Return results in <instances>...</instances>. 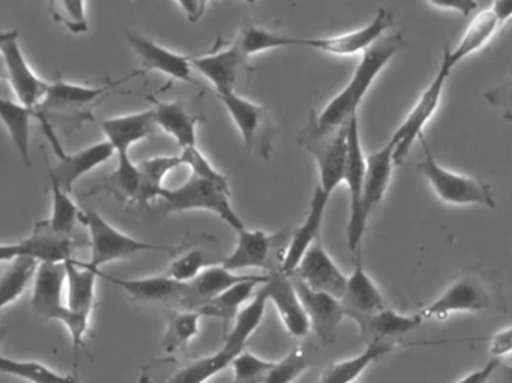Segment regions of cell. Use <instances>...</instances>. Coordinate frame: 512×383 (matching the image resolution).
Instances as JSON below:
<instances>
[{
    "label": "cell",
    "instance_id": "obj_1",
    "mask_svg": "<svg viewBox=\"0 0 512 383\" xmlns=\"http://www.w3.org/2000/svg\"><path fill=\"white\" fill-rule=\"evenodd\" d=\"M403 45H405V39L402 33H394V35L382 36L369 50L364 51L348 86L319 114V128L334 129L348 125L349 120L357 116L358 107L372 87L373 81L378 78L390 60L402 50Z\"/></svg>",
    "mask_w": 512,
    "mask_h": 383
},
{
    "label": "cell",
    "instance_id": "obj_2",
    "mask_svg": "<svg viewBox=\"0 0 512 383\" xmlns=\"http://www.w3.org/2000/svg\"><path fill=\"white\" fill-rule=\"evenodd\" d=\"M507 313L504 289L498 276L483 267H469L445 289L444 294L421 310L424 319H445L451 313Z\"/></svg>",
    "mask_w": 512,
    "mask_h": 383
},
{
    "label": "cell",
    "instance_id": "obj_3",
    "mask_svg": "<svg viewBox=\"0 0 512 383\" xmlns=\"http://www.w3.org/2000/svg\"><path fill=\"white\" fill-rule=\"evenodd\" d=\"M268 297L265 288H259L248 306L243 307L233 330L225 337L224 348L210 357L201 358L177 372L168 383H207L231 366L234 358L245 351V345L258 330L265 315Z\"/></svg>",
    "mask_w": 512,
    "mask_h": 383
},
{
    "label": "cell",
    "instance_id": "obj_4",
    "mask_svg": "<svg viewBox=\"0 0 512 383\" xmlns=\"http://www.w3.org/2000/svg\"><path fill=\"white\" fill-rule=\"evenodd\" d=\"M66 274L63 264L56 262H39L35 274L32 307L36 315L45 321H59L65 325L71 336L72 351H74V370H77L78 358L84 348V339L89 331V318L75 315L63 303V286Z\"/></svg>",
    "mask_w": 512,
    "mask_h": 383
},
{
    "label": "cell",
    "instance_id": "obj_5",
    "mask_svg": "<svg viewBox=\"0 0 512 383\" xmlns=\"http://www.w3.org/2000/svg\"><path fill=\"white\" fill-rule=\"evenodd\" d=\"M348 125L334 129L319 128L318 116L312 111L298 137L300 146L315 158L318 165L319 188L330 196L340 183L345 182Z\"/></svg>",
    "mask_w": 512,
    "mask_h": 383
},
{
    "label": "cell",
    "instance_id": "obj_6",
    "mask_svg": "<svg viewBox=\"0 0 512 383\" xmlns=\"http://www.w3.org/2000/svg\"><path fill=\"white\" fill-rule=\"evenodd\" d=\"M159 201L165 213H183V211L204 210L215 213L234 231L245 229V223L231 204V189L222 188L209 180L191 174L188 182L177 189H165Z\"/></svg>",
    "mask_w": 512,
    "mask_h": 383
},
{
    "label": "cell",
    "instance_id": "obj_7",
    "mask_svg": "<svg viewBox=\"0 0 512 383\" xmlns=\"http://www.w3.org/2000/svg\"><path fill=\"white\" fill-rule=\"evenodd\" d=\"M80 220L87 226L90 238V259L84 262L92 270L99 271L110 262L128 259L149 250H167V247L144 243L137 238L123 234L93 208L81 211Z\"/></svg>",
    "mask_w": 512,
    "mask_h": 383
},
{
    "label": "cell",
    "instance_id": "obj_8",
    "mask_svg": "<svg viewBox=\"0 0 512 383\" xmlns=\"http://www.w3.org/2000/svg\"><path fill=\"white\" fill-rule=\"evenodd\" d=\"M420 140L423 143L424 152H426V159L418 164V171L426 177L427 182L430 183L441 201L451 205L478 204L496 207V199L489 183L441 167L433 158L424 137H421Z\"/></svg>",
    "mask_w": 512,
    "mask_h": 383
},
{
    "label": "cell",
    "instance_id": "obj_9",
    "mask_svg": "<svg viewBox=\"0 0 512 383\" xmlns=\"http://www.w3.org/2000/svg\"><path fill=\"white\" fill-rule=\"evenodd\" d=\"M453 69L454 66L451 65L450 59H448L447 50H444L441 68H439L438 74L435 75V78H433L432 83L427 86V89L421 93L411 113L408 114L405 122L402 123V126L397 129L396 134L391 138V140L396 143L394 164L402 165L403 162L408 159L415 141L423 137L424 128H426L429 120L435 116L439 105H441L445 83H447L448 78H450Z\"/></svg>",
    "mask_w": 512,
    "mask_h": 383
},
{
    "label": "cell",
    "instance_id": "obj_10",
    "mask_svg": "<svg viewBox=\"0 0 512 383\" xmlns=\"http://www.w3.org/2000/svg\"><path fill=\"white\" fill-rule=\"evenodd\" d=\"M218 98L230 113L245 146L262 159H270L277 131L271 111L236 92L222 93Z\"/></svg>",
    "mask_w": 512,
    "mask_h": 383
},
{
    "label": "cell",
    "instance_id": "obj_11",
    "mask_svg": "<svg viewBox=\"0 0 512 383\" xmlns=\"http://www.w3.org/2000/svg\"><path fill=\"white\" fill-rule=\"evenodd\" d=\"M0 57L5 66L6 80L11 83L17 101L30 110H38L47 96L50 83L39 78L30 68L21 50L18 30L0 33Z\"/></svg>",
    "mask_w": 512,
    "mask_h": 383
},
{
    "label": "cell",
    "instance_id": "obj_12",
    "mask_svg": "<svg viewBox=\"0 0 512 383\" xmlns=\"http://www.w3.org/2000/svg\"><path fill=\"white\" fill-rule=\"evenodd\" d=\"M364 174L366 158L361 147L358 116L352 117L348 125V159H346L345 182L349 189V222L346 238L351 252L360 250L361 240L366 231L367 220L363 214Z\"/></svg>",
    "mask_w": 512,
    "mask_h": 383
},
{
    "label": "cell",
    "instance_id": "obj_13",
    "mask_svg": "<svg viewBox=\"0 0 512 383\" xmlns=\"http://www.w3.org/2000/svg\"><path fill=\"white\" fill-rule=\"evenodd\" d=\"M394 15L381 8L367 26L331 38H298V47L312 48L333 56H354L369 50L393 26Z\"/></svg>",
    "mask_w": 512,
    "mask_h": 383
},
{
    "label": "cell",
    "instance_id": "obj_14",
    "mask_svg": "<svg viewBox=\"0 0 512 383\" xmlns=\"http://www.w3.org/2000/svg\"><path fill=\"white\" fill-rule=\"evenodd\" d=\"M291 277L309 318L310 328L315 331L322 345L327 346L336 342L340 325L346 318L345 307L340 298L325 292L313 291L297 277Z\"/></svg>",
    "mask_w": 512,
    "mask_h": 383
},
{
    "label": "cell",
    "instance_id": "obj_15",
    "mask_svg": "<svg viewBox=\"0 0 512 383\" xmlns=\"http://www.w3.org/2000/svg\"><path fill=\"white\" fill-rule=\"evenodd\" d=\"M292 276L300 279L313 291L325 292L336 298H342L348 277L340 271L321 240L316 241L298 264Z\"/></svg>",
    "mask_w": 512,
    "mask_h": 383
},
{
    "label": "cell",
    "instance_id": "obj_16",
    "mask_svg": "<svg viewBox=\"0 0 512 383\" xmlns=\"http://www.w3.org/2000/svg\"><path fill=\"white\" fill-rule=\"evenodd\" d=\"M126 39L146 71H159L174 80L198 86L192 75V57L174 53L137 32H126Z\"/></svg>",
    "mask_w": 512,
    "mask_h": 383
},
{
    "label": "cell",
    "instance_id": "obj_17",
    "mask_svg": "<svg viewBox=\"0 0 512 383\" xmlns=\"http://www.w3.org/2000/svg\"><path fill=\"white\" fill-rule=\"evenodd\" d=\"M99 279L107 280L119 286L129 297L146 303L170 304V306H185L188 297V283L176 282L165 276L143 277V279H119L108 276L104 271H98Z\"/></svg>",
    "mask_w": 512,
    "mask_h": 383
},
{
    "label": "cell",
    "instance_id": "obj_18",
    "mask_svg": "<svg viewBox=\"0 0 512 383\" xmlns=\"http://www.w3.org/2000/svg\"><path fill=\"white\" fill-rule=\"evenodd\" d=\"M268 301L276 307L277 315L291 336L304 337L310 330L309 318L295 289L291 276L282 271L270 274V280L264 285Z\"/></svg>",
    "mask_w": 512,
    "mask_h": 383
},
{
    "label": "cell",
    "instance_id": "obj_19",
    "mask_svg": "<svg viewBox=\"0 0 512 383\" xmlns=\"http://www.w3.org/2000/svg\"><path fill=\"white\" fill-rule=\"evenodd\" d=\"M328 201H330V195H327L319 186H316L312 201H310L309 211H307L306 220H304L300 228L295 229L291 241H289V246L286 247L285 255H283L279 270L286 274V276L294 274L301 259L306 255L307 250L316 241L321 240L322 222H324Z\"/></svg>",
    "mask_w": 512,
    "mask_h": 383
},
{
    "label": "cell",
    "instance_id": "obj_20",
    "mask_svg": "<svg viewBox=\"0 0 512 383\" xmlns=\"http://www.w3.org/2000/svg\"><path fill=\"white\" fill-rule=\"evenodd\" d=\"M355 253L357 258H355L354 271L346 280L345 291L340 298L345 307L346 318L351 319L355 316L373 315L387 307L384 295L364 268L360 250Z\"/></svg>",
    "mask_w": 512,
    "mask_h": 383
},
{
    "label": "cell",
    "instance_id": "obj_21",
    "mask_svg": "<svg viewBox=\"0 0 512 383\" xmlns=\"http://www.w3.org/2000/svg\"><path fill=\"white\" fill-rule=\"evenodd\" d=\"M114 155H116V150L105 140L101 143L92 144V146L86 147V149L80 150L74 155L63 156L57 162L56 167H51L48 159H45V165H47V173H50L66 192L71 193L75 183L81 177L104 165Z\"/></svg>",
    "mask_w": 512,
    "mask_h": 383
},
{
    "label": "cell",
    "instance_id": "obj_22",
    "mask_svg": "<svg viewBox=\"0 0 512 383\" xmlns=\"http://www.w3.org/2000/svg\"><path fill=\"white\" fill-rule=\"evenodd\" d=\"M270 280V274L268 276H258L252 280H246V282L239 283V285L233 286V288L227 289L222 294L216 295L212 300L207 303L201 304L198 307L197 312L201 313V316H209V318L219 319L222 324V333L225 337L230 334L233 330L234 324H236L237 318H239L240 312H242L245 304L248 303L251 298H254L255 289L258 286L265 285Z\"/></svg>",
    "mask_w": 512,
    "mask_h": 383
},
{
    "label": "cell",
    "instance_id": "obj_23",
    "mask_svg": "<svg viewBox=\"0 0 512 383\" xmlns=\"http://www.w3.org/2000/svg\"><path fill=\"white\" fill-rule=\"evenodd\" d=\"M248 57L243 56L242 51L234 44L218 53L192 59V66L207 78L215 87L216 95L236 92L237 80L240 72L246 68Z\"/></svg>",
    "mask_w": 512,
    "mask_h": 383
},
{
    "label": "cell",
    "instance_id": "obj_24",
    "mask_svg": "<svg viewBox=\"0 0 512 383\" xmlns=\"http://www.w3.org/2000/svg\"><path fill=\"white\" fill-rule=\"evenodd\" d=\"M110 87H90L83 84L56 80L50 83L41 107L35 111V119L47 117L51 113H71L92 105L96 99L108 92Z\"/></svg>",
    "mask_w": 512,
    "mask_h": 383
},
{
    "label": "cell",
    "instance_id": "obj_25",
    "mask_svg": "<svg viewBox=\"0 0 512 383\" xmlns=\"http://www.w3.org/2000/svg\"><path fill=\"white\" fill-rule=\"evenodd\" d=\"M394 150H396V143L390 140L382 149L366 158L363 189V214L366 220H369L370 214L381 204L390 186L391 176L396 167Z\"/></svg>",
    "mask_w": 512,
    "mask_h": 383
},
{
    "label": "cell",
    "instance_id": "obj_26",
    "mask_svg": "<svg viewBox=\"0 0 512 383\" xmlns=\"http://www.w3.org/2000/svg\"><path fill=\"white\" fill-rule=\"evenodd\" d=\"M105 140L114 147L117 153L129 152L134 144L147 140L158 128L155 123V111L126 114L101 122Z\"/></svg>",
    "mask_w": 512,
    "mask_h": 383
},
{
    "label": "cell",
    "instance_id": "obj_27",
    "mask_svg": "<svg viewBox=\"0 0 512 383\" xmlns=\"http://www.w3.org/2000/svg\"><path fill=\"white\" fill-rule=\"evenodd\" d=\"M237 244L233 253L222 261V267L230 271H242L246 268H267L270 253L274 243L282 234H267V232L251 231L245 228L237 231Z\"/></svg>",
    "mask_w": 512,
    "mask_h": 383
},
{
    "label": "cell",
    "instance_id": "obj_28",
    "mask_svg": "<svg viewBox=\"0 0 512 383\" xmlns=\"http://www.w3.org/2000/svg\"><path fill=\"white\" fill-rule=\"evenodd\" d=\"M66 280L68 294H66V306L75 315L89 318L95 306V289L98 271L87 267L84 262L77 261L74 256L65 259Z\"/></svg>",
    "mask_w": 512,
    "mask_h": 383
},
{
    "label": "cell",
    "instance_id": "obj_29",
    "mask_svg": "<svg viewBox=\"0 0 512 383\" xmlns=\"http://www.w3.org/2000/svg\"><path fill=\"white\" fill-rule=\"evenodd\" d=\"M352 321L357 322L361 336L370 342H384L387 337L403 336L411 333L423 325L424 318L421 313L417 315H402L396 310L385 307L381 312L373 315L355 316Z\"/></svg>",
    "mask_w": 512,
    "mask_h": 383
},
{
    "label": "cell",
    "instance_id": "obj_30",
    "mask_svg": "<svg viewBox=\"0 0 512 383\" xmlns=\"http://www.w3.org/2000/svg\"><path fill=\"white\" fill-rule=\"evenodd\" d=\"M258 276L252 274H239L236 271L227 270L222 265H213V267L204 268L197 279L188 283V297H186L185 310H197L201 304L212 300L216 295L222 294L227 289L246 282V280L255 279Z\"/></svg>",
    "mask_w": 512,
    "mask_h": 383
},
{
    "label": "cell",
    "instance_id": "obj_31",
    "mask_svg": "<svg viewBox=\"0 0 512 383\" xmlns=\"http://www.w3.org/2000/svg\"><path fill=\"white\" fill-rule=\"evenodd\" d=\"M155 104V123L162 131L174 138L183 149L197 146V128L200 117L186 110L180 101L162 102L150 98Z\"/></svg>",
    "mask_w": 512,
    "mask_h": 383
},
{
    "label": "cell",
    "instance_id": "obj_32",
    "mask_svg": "<svg viewBox=\"0 0 512 383\" xmlns=\"http://www.w3.org/2000/svg\"><path fill=\"white\" fill-rule=\"evenodd\" d=\"M35 117V111L24 107L18 101L0 96V122L5 126L21 162L27 168H32V156H30V125Z\"/></svg>",
    "mask_w": 512,
    "mask_h": 383
},
{
    "label": "cell",
    "instance_id": "obj_33",
    "mask_svg": "<svg viewBox=\"0 0 512 383\" xmlns=\"http://www.w3.org/2000/svg\"><path fill=\"white\" fill-rule=\"evenodd\" d=\"M499 26H501V24H499L498 18H496L492 8L484 9V11L475 14L471 23L466 27L465 33H463L462 39H460L457 47L454 48V50H451L450 47H445L451 65L456 68L466 57L486 47L490 39L498 32Z\"/></svg>",
    "mask_w": 512,
    "mask_h": 383
},
{
    "label": "cell",
    "instance_id": "obj_34",
    "mask_svg": "<svg viewBox=\"0 0 512 383\" xmlns=\"http://www.w3.org/2000/svg\"><path fill=\"white\" fill-rule=\"evenodd\" d=\"M27 255L39 262H56L63 264L72 256V240L66 235L56 234L48 226L47 220L36 223L32 234L26 238Z\"/></svg>",
    "mask_w": 512,
    "mask_h": 383
},
{
    "label": "cell",
    "instance_id": "obj_35",
    "mask_svg": "<svg viewBox=\"0 0 512 383\" xmlns=\"http://www.w3.org/2000/svg\"><path fill=\"white\" fill-rule=\"evenodd\" d=\"M391 351H393V345L385 342H370L357 357L331 364L319 383H354L375 361L381 360Z\"/></svg>",
    "mask_w": 512,
    "mask_h": 383
},
{
    "label": "cell",
    "instance_id": "obj_36",
    "mask_svg": "<svg viewBox=\"0 0 512 383\" xmlns=\"http://www.w3.org/2000/svg\"><path fill=\"white\" fill-rule=\"evenodd\" d=\"M117 168L110 177L105 179L102 188L113 193L116 198L122 199L129 204H138L140 202L141 179L140 167L134 164L129 152L117 153Z\"/></svg>",
    "mask_w": 512,
    "mask_h": 383
},
{
    "label": "cell",
    "instance_id": "obj_37",
    "mask_svg": "<svg viewBox=\"0 0 512 383\" xmlns=\"http://www.w3.org/2000/svg\"><path fill=\"white\" fill-rule=\"evenodd\" d=\"M182 165L183 161L180 156H156V158L146 159L138 164L141 179H143L138 204L147 205L149 202L158 201L167 189L164 188L165 177Z\"/></svg>",
    "mask_w": 512,
    "mask_h": 383
},
{
    "label": "cell",
    "instance_id": "obj_38",
    "mask_svg": "<svg viewBox=\"0 0 512 383\" xmlns=\"http://www.w3.org/2000/svg\"><path fill=\"white\" fill-rule=\"evenodd\" d=\"M39 261L33 256L23 255L9 264L8 270L0 277V310L15 303L35 279Z\"/></svg>",
    "mask_w": 512,
    "mask_h": 383
},
{
    "label": "cell",
    "instance_id": "obj_39",
    "mask_svg": "<svg viewBox=\"0 0 512 383\" xmlns=\"http://www.w3.org/2000/svg\"><path fill=\"white\" fill-rule=\"evenodd\" d=\"M203 318L197 310H179L173 312L167 319L162 348L167 354H174L185 348L192 339L200 333V319Z\"/></svg>",
    "mask_w": 512,
    "mask_h": 383
},
{
    "label": "cell",
    "instance_id": "obj_40",
    "mask_svg": "<svg viewBox=\"0 0 512 383\" xmlns=\"http://www.w3.org/2000/svg\"><path fill=\"white\" fill-rule=\"evenodd\" d=\"M234 44L242 51L243 56L249 59L254 54L273 50V48L298 47V38L280 35V33L271 32L264 27L248 24V26L242 27L239 38Z\"/></svg>",
    "mask_w": 512,
    "mask_h": 383
},
{
    "label": "cell",
    "instance_id": "obj_41",
    "mask_svg": "<svg viewBox=\"0 0 512 383\" xmlns=\"http://www.w3.org/2000/svg\"><path fill=\"white\" fill-rule=\"evenodd\" d=\"M0 373L29 383H80L75 375H62L38 361L12 360L0 355Z\"/></svg>",
    "mask_w": 512,
    "mask_h": 383
},
{
    "label": "cell",
    "instance_id": "obj_42",
    "mask_svg": "<svg viewBox=\"0 0 512 383\" xmlns=\"http://www.w3.org/2000/svg\"><path fill=\"white\" fill-rule=\"evenodd\" d=\"M47 174L51 188V216L47 220L48 226L56 234L69 237L71 232L74 231L75 223L80 219L81 211L78 210L77 204L72 201L69 192H66L50 173Z\"/></svg>",
    "mask_w": 512,
    "mask_h": 383
},
{
    "label": "cell",
    "instance_id": "obj_43",
    "mask_svg": "<svg viewBox=\"0 0 512 383\" xmlns=\"http://www.w3.org/2000/svg\"><path fill=\"white\" fill-rule=\"evenodd\" d=\"M51 18L75 35L89 32L86 0H48Z\"/></svg>",
    "mask_w": 512,
    "mask_h": 383
},
{
    "label": "cell",
    "instance_id": "obj_44",
    "mask_svg": "<svg viewBox=\"0 0 512 383\" xmlns=\"http://www.w3.org/2000/svg\"><path fill=\"white\" fill-rule=\"evenodd\" d=\"M309 355L303 346L289 352L283 360L276 361L262 383H294L310 369Z\"/></svg>",
    "mask_w": 512,
    "mask_h": 383
},
{
    "label": "cell",
    "instance_id": "obj_45",
    "mask_svg": "<svg viewBox=\"0 0 512 383\" xmlns=\"http://www.w3.org/2000/svg\"><path fill=\"white\" fill-rule=\"evenodd\" d=\"M274 366V361L262 360L249 351H242L233 363V382L231 383H262L265 376Z\"/></svg>",
    "mask_w": 512,
    "mask_h": 383
},
{
    "label": "cell",
    "instance_id": "obj_46",
    "mask_svg": "<svg viewBox=\"0 0 512 383\" xmlns=\"http://www.w3.org/2000/svg\"><path fill=\"white\" fill-rule=\"evenodd\" d=\"M180 158H182L185 167L191 168L194 176L209 180V182L216 183V185L222 186V188L231 189L227 177L210 164L209 159L200 152L197 146L183 149Z\"/></svg>",
    "mask_w": 512,
    "mask_h": 383
},
{
    "label": "cell",
    "instance_id": "obj_47",
    "mask_svg": "<svg viewBox=\"0 0 512 383\" xmlns=\"http://www.w3.org/2000/svg\"><path fill=\"white\" fill-rule=\"evenodd\" d=\"M204 262L206 256L201 250H191V252L183 253L182 256L171 262L168 268L167 276L180 283H191L192 280L200 276L204 270Z\"/></svg>",
    "mask_w": 512,
    "mask_h": 383
},
{
    "label": "cell",
    "instance_id": "obj_48",
    "mask_svg": "<svg viewBox=\"0 0 512 383\" xmlns=\"http://www.w3.org/2000/svg\"><path fill=\"white\" fill-rule=\"evenodd\" d=\"M490 354L493 358H504L512 354V327L498 331L490 340Z\"/></svg>",
    "mask_w": 512,
    "mask_h": 383
},
{
    "label": "cell",
    "instance_id": "obj_49",
    "mask_svg": "<svg viewBox=\"0 0 512 383\" xmlns=\"http://www.w3.org/2000/svg\"><path fill=\"white\" fill-rule=\"evenodd\" d=\"M427 2L432 3L436 8L459 12L463 17H469L478 8V0H427Z\"/></svg>",
    "mask_w": 512,
    "mask_h": 383
},
{
    "label": "cell",
    "instance_id": "obj_50",
    "mask_svg": "<svg viewBox=\"0 0 512 383\" xmlns=\"http://www.w3.org/2000/svg\"><path fill=\"white\" fill-rule=\"evenodd\" d=\"M499 363H501V358H492L483 369L469 373L468 376L460 379L457 383H490L492 382L496 369H498Z\"/></svg>",
    "mask_w": 512,
    "mask_h": 383
},
{
    "label": "cell",
    "instance_id": "obj_51",
    "mask_svg": "<svg viewBox=\"0 0 512 383\" xmlns=\"http://www.w3.org/2000/svg\"><path fill=\"white\" fill-rule=\"evenodd\" d=\"M191 23H198L206 12L207 5L203 0H176Z\"/></svg>",
    "mask_w": 512,
    "mask_h": 383
},
{
    "label": "cell",
    "instance_id": "obj_52",
    "mask_svg": "<svg viewBox=\"0 0 512 383\" xmlns=\"http://www.w3.org/2000/svg\"><path fill=\"white\" fill-rule=\"evenodd\" d=\"M23 255H27V246L24 240L18 241V243L0 244V264L12 262L18 256Z\"/></svg>",
    "mask_w": 512,
    "mask_h": 383
},
{
    "label": "cell",
    "instance_id": "obj_53",
    "mask_svg": "<svg viewBox=\"0 0 512 383\" xmlns=\"http://www.w3.org/2000/svg\"><path fill=\"white\" fill-rule=\"evenodd\" d=\"M486 98L495 105L502 104V102L512 104V83H508L507 81V83L502 84L498 89L486 93Z\"/></svg>",
    "mask_w": 512,
    "mask_h": 383
},
{
    "label": "cell",
    "instance_id": "obj_54",
    "mask_svg": "<svg viewBox=\"0 0 512 383\" xmlns=\"http://www.w3.org/2000/svg\"><path fill=\"white\" fill-rule=\"evenodd\" d=\"M492 11L495 12L501 26L508 23L512 18V0H495Z\"/></svg>",
    "mask_w": 512,
    "mask_h": 383
},
{
    "label": "cell",
    "instance_id": "obj_55",
    "mask_svg": "<svg viewBox=\"0 0 512 383\" xmlns=\"http://www.w3.org/2000/svg\"><path fill=\"white\" fill-rule=\"evenodd\" d=\"M493 383H512V366L510 364L499 363L495 375L492 378ZM490 382V383H492Z\"/></svg>",
    "mask_w": 512,
    "mask_h": 383
},
{
    "label": "cell",
    "instance_id": "obj_56",
    "mask_svg": "<svg viewBox=\"0 0 512 383\" xmlns=\"http://www.w3.org/2000/svg\"><path fill=\"white\" fill-rule=\"evenodd\" d=\"M0 80H6L5 66H3L2 57H0Z\"/></svg>",
    "mask_w": 512,
    "mask_h": 383
},
{
    "label": "cell",
    "instance_id": "obj_57",
    "mask_svg": "<svg viewBox=\"0 0 512 383\" xmlns=\"http://www.w3.org/2000/svg\"><path fill=\"white\" fill-rule=\"evenodd\" d=\"M242 2H246V3H255V0H242Z\"/></svg>",
    "mask_w": 512,
    "mask_h": 383
},
{
    "label": "cell",
    "instance_id": "obj_58",
    "mask_svg": "<svg viewBox=\"0 0 512 383\" xmlns=\"http://www.w3.org/2000/svg\"><path fill=\"white\" fill-rule=\"evenodd\" d=\"M203 2L206 3V5H207V3L215 2V0H203Z\"/></svg>",
    "mask_w": 512,
    "mask_h": 383
},
{
    "label": "cell",
    "instance_id": "obj_59",
    "mask_svg": "<svg viewBox=\"0 0 512 383\" xmlns=\"http://www.w3.org/2000/svg\"><path fill=\"white\" fill-rule=\"evenodd\" d=\"M508 83H512V72H511V78L508 80Z\"/></svg>",
    "mask_w": 512,
    "mask_h": 383
},
{
    "label": "cell",
    "instance_id": "obj_60",
    "mask_svg": "<svg viewBox=\"0 0 512 383\" xmlns=\"http://www.w3.org/2000/svg\"><path fill=\"white\" fill-rule=\"evenodd\" d=\"M0 343H2V336H0Z\"/></svg>",
    "mask_w": 512,
    "mask_h": 383
}]
</instances>
